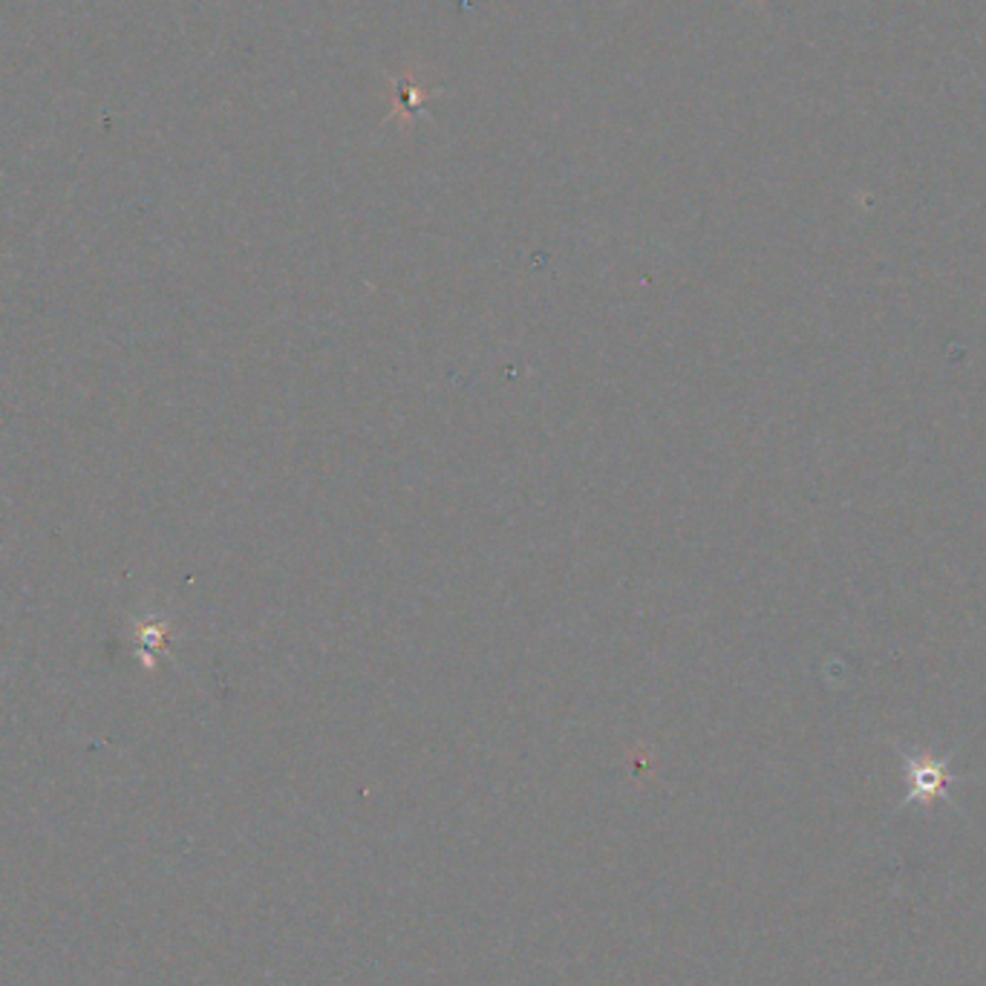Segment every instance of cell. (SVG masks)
<instances>
[{
	"label": "cell",
	"mask_w": 986,
	"mask_h": 986,
	"mask_svg": "<svg viewBox=\"0 0 986 986\" xmlns=\"http://www.w3.org/2000/svg\"><path fill=\"white\" fill-rule=\"evenodd\" d=\"M908 779H912V800H935L946 791V785L952 782L949 768L941 759L929 756H906Z\"/></svg>",
	"instance_id": "cell-1"
}]
</instances>
